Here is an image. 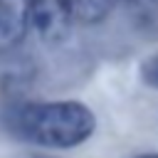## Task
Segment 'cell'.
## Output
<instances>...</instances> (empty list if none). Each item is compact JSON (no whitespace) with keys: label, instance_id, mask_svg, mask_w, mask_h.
<instances>
[{"label":"cell","instance_id":"cell-3","mask_svg":"<svg viewBox=\"0 0 158 158\" xmlns=\"http://www.w3.org/2000/svg\"><path fill=\"white\" fill-rule=\"evenodd\" d=\"M27 0H0V54L27 35Z\"/></svg>","mask_w":158,"mask_h":158},{"label":"cell","instance_id":"cell-2","mask_svg":"<svg viewBox=\"0 0 158 158\" xmlns=\"http://www.w3.org/2000/svg\"><path fill=\"white\" fill-rule=\"evenodd\" d=\"M77 20V0H27V25L47 42H62Z\"/></svg>","mask_w":158,"mask_h":158},{"label":"cell","instance_id":"cell-7","mask_svg":"<svg viewBox=\"0 0 158 158\" xmlns=\"http://www.w3.org/2000/svg\"><path fill=\"white\" fill-rule=\"evenodd\" d=\"M138 158H158V153H146V156H138Z\"/></svg>","mask_w":158,"mask_h":158},{"label":"cell","instance_id":"cell-4","mask_svg":"<svg viewBox=\"0 0 158 158\" xmlns=\"http://www.w3.org/2000/svg\"><path fill=\"white\" fill-rule=\"evenodd\" d=\"M118 0H77V20L84 25L101 22Z\"/></svg>","mask_w":158,"mask_h":158},{"label":"cell","instance_id":"cell-1","mask_svg":"<svg viewBox=\"0 0 158 158\" xmlns=\"http://www.w3.org/2000/svg\"><path fill=\"white\" fill-rule=\"evenodd\" d=\"M5 123L17 138L44 148H74L96 131L94 111L74 99L20 101L7 111Z\"/></svg>","mask_w":158,"mask_h":158},{"label":"cell","instance_id":"cell-5","mask_svg":"<svg viewBox=\"0 0 158 158\" xmlns=\"http://www.w3.org/2000/svg\"><path fill=\"white\" fill-rule=\"evenodd\" d=\"M138 77H141V81H143L146 86L158 89V52L151 54V57H146V59L141 62V67H138Z\"/></svg>","mask_w":158,"mask_h":158},{"label":"cell","instance_id":"cell-6","mask_svg":"<svg viewBox=\"0 0 158 158\" xmlns=\"http://www.w3.org/2000/svg\"><path fill=\"white\" fill-rule=\"evenodd\" d=\"M22 158H52V156H40V153H32V156H22Z\"/></svg>","mask_w":158,"mask_h":158}]
</instances>
